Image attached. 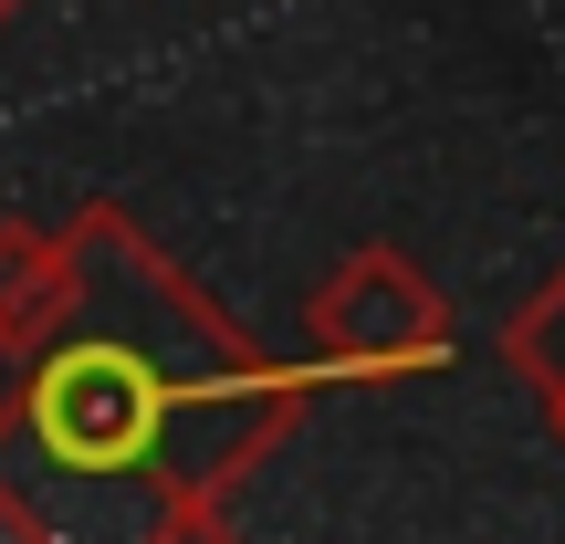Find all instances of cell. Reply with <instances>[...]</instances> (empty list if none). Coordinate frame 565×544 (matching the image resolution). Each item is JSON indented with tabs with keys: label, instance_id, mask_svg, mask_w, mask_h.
<instances>
[{
	"label": "cell",
	"instance_id": "6da1fadb",
	"mask_svg": "<svg viewBox=\"0 0 565 544\" xmlns=\"http://www.w3.org/2000/svg\"><path fill=\"white\" fill-rule=\"evenodd\" d=\"M158 398H168V387L147 377L126 345H74V356L42 366V440H53L63 461L105 471V461H126V450H147Z\"/></svg>",
	"mask_w": 565,
	"mask_h": 544
}]
</instances>
